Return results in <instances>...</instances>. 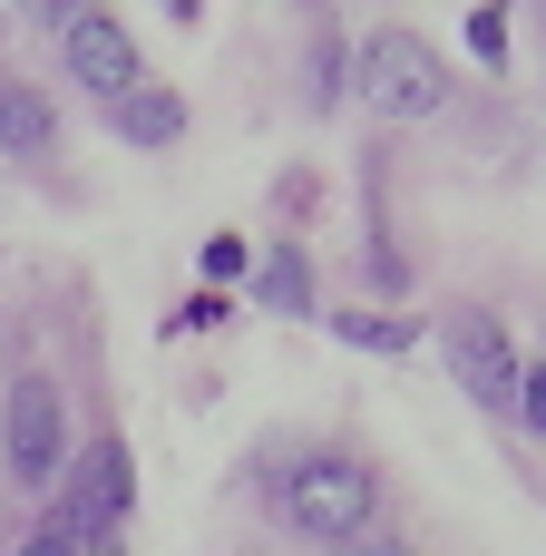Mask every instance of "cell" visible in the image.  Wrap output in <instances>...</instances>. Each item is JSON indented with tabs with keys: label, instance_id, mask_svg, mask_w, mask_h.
Wrapping results in <instances>:
<instances>
[{
	"label": "cell",
	"instance_id": "obj_1",
	"mask_svg": "<svg viewBox=\"0 0 546 556\" xmlns=\"http://www.w3.org/2000/svg\"><path fill=\"white\" fill-rule=\"evenodd\" d=\"M361 108L371 117H440V98H449V68H440V49L420 39V29H371L361 39Z\"/></svg>",
	"mask_w": 546,
	"mask_h": 556
},
{
	"label": "cell",
	"instance_id": "obj_2",
	"mask_svg": "<svg viewBox=\"0 0 546 556\" xmlns=\"http://www.w3.org/2000/svg\"><path fill=\"white\" fill-rule=\"evenodd\" d=\"M127 508H137L127 440H98V450H78V459L59 469V489H49V528H68L78 547H107V538L127 528Z\"/></svg>",
	"mask_w": 546,
	"mask_h": 556
},
{
	"label": "cell",
	"instance_id": "obj_3",
	"mask_svg": "<svg viewBox=\"0 0 546 556\" xmlns=\"http://www.w3.org/2000/svg\"><path fill=\"white\" fill-rule=\"evenodd\" d=\"M371 508H381V489H371V469L361 459H303V469H283V518L303 528V538H361L371 528Z\"/></svg>",
	"mask_w": 546,
	"mask_h": 556
},
{
	"label": "cell",
	"instance_id": "obj_4",
	"mask_svg": "<svg viewBox=\"0 0 546 556\" xmlns=\"http://www.w3.org/2000/svg\"><path fill=\"white\" fill-rule=\"evenodd\" d=\"M0 450H10V489H59V469H68V410H59V381H10V430H0Z\"/></svg>",
	"mask_w": 546,
	"mask_h": 556
},
{
	"label": "cell",
	"instance_id": "obj_5",
	"mask_svg": "<svg viewBox=\"0 0 546 556\" xmlns=\"http://www.w3.org/2000/svg\"><path fill=\"white\" fill-rule=\"evenodd\" d=\"M59 68L98 98V108H117L147 68H137V39H127V20H107V10H68L59 20Z\"/></svg>",
	"mask_w": 546,
	"mask_h": 556
},
{
	"label": "cell",
	"instance_id": "obj_6",
	"mask_svg": "<svg viewBox=\"0 0 546 556\" xmlns=\"http://www.w3.org/2000/svg\"><path fill=\"white\" fill-rule=\"evenodd\" d=\"M440 352H449V371H459V391L479 401V410H518V352H508V332H498V313H449V332H440Z\"/></svg>",
	"mask_w": 546,
	"mask_h": 556
},
{
	"label": "cell",
	"instance_id": "obj_7",
	"mask_svg": "<svg viewBox=\"0 0 546 556\" xmlns=\"http://www.w3.org/2000/svg\"><path fill=\"white\" fill-rule=\"evenodd\" d=\"M107 127H117L127 147H176V137H186V98H176V88H156V78H137V88L107 108Z\"/></svg>",
	"mask_w": 546,
	"mask_h": 556
},
{
	"label": "cell",
	"instance_id": "obj_8",
	"mask_svg": "<svg viewBox=\"0 0 546 556\" xmlns=\"http://www.w3.org/2000/svg\"><path fill=\"white\" fill-rule=\"evenodd\" d=\"M49 137H59L49 98L20 88V78H0V147H10V156H49Z\"/></svg>",
	"mask_w": 546,
	"mask_h": 556
},
{
	"label": "cell",
	"instance_id": "obj_9",
	"mask_svg": "<svg viewBox=\"0 0 546 556\" xmlns=\"http://www.w3.org/2000/svg\"><path fill=\"white\" fill-rule=\"evenodd\" d=\"M254 293H264V313H313V264H303V254L283 244V254H264Z\"/></svg>",
	"mask_w": 546,
	"mask_h": 556
},
{
	"label": "cell",
	"instance_id": "obj_10",
	"mask_svg": "<svg viewBox=\"0 0 546 556\" xmlns=\"http://www.w3.org/2000/svg\"><path fill=\"white\" fill-rule=\"evenodd\" d=\"M469 49L498 68V59H508V10H469Z\"/></svg>",
	"mask_w": 546,
	"mask_h": 556
},
{
	"label": "cell",
	"instance_id": "obj_11",
	"mask_svg": "<svg viewBox=\"0 0 546 556\" xmlns=\"http://www.w3.org/2000/svg\"><path fill=\"white\" fill-rule=\"evenodd\" d=\"M313 98H322V108H332V98H342V49H332V39H322V49H313Z\"/></svg>",
	"mask_w": 546,
	"mask_h": 556
},
{
	"label": "cell",
	"instance_id": "obj_12",
	"mask_svg": "<svg viewBox=\"0 0 546 556\" xmlns=\"http://www.w3.org/2000/svg\"><path fill=\"white\" fill-rule=\"evenodd\" d=\"M518 420L546 440V371H528V381H518Z\"/></svg>",
	"mask_w": 546,
	"mask_h": 556
},
{
	"label": "cell",
	"instance_id": "obj_13",
	"mask_svg": "<svg viewBox=\"0 0 546 556\" xmlns=\"http://www.w3.org/2000/svg\"><path fill=\"white\" fill-rule=\"evenodd\" d=\"M20 556H88L68 528H39V538H20Z\"/></svg>",
	"mask_w": 546,
	"mask_h": 556
},
{
	"label": "cell",
	"instance_id": "obj_14",
	"mask_svg": "<svg viewBox=\"0 0 546 556\" xmlns=\"http://www.w3.org/2000/svg\"><path fill=\"white\" fill-rule=\"evenodd\" d=\"M205 274H215V283H225V274H244V244H234V235H215V244H205Z\"/></svg>",
	"mask_w": 546,
	"mask_h": 556
},
{
	"label": "cell",
	"instance_id": "obj_15",
	"mask_svg": "<svg viewBox=\"0 0 546 556\" xmlns=\"http://www.w3.org/2000/svg\"><path fill=\"white\" fill-rule=\"evenodd\" d=\"M361 556H401V547H391V538H381V547H361Z\"/></svg>",
	"mask_w": 546,
	"mask_h": 556
}]
</instances>
